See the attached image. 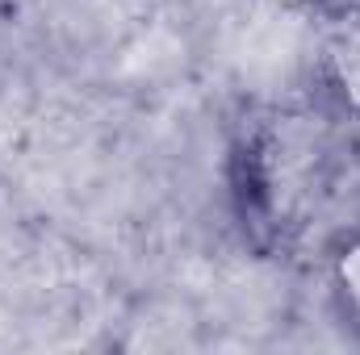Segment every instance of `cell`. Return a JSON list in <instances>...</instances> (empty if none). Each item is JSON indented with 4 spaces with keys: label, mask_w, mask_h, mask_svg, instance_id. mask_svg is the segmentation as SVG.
<instances>
[{
    "label": "cell",
    "mask_w": 360,
    "mask_h": 355,
    "mask_svg": "<svg viewBox=\"0 0 360 355\" xmlns=\"http://www.w3.org/2000/svg\"><path fill=\"white\" fill-rule=\"evenodd\" d=\"M323 72L327 84L340 96L344 109L360 113V21H344L327 46H323Z\"/></svg>",
    "instance_id": "6da1fadb"
},
{
    "label": "cell",
    "mask_w": 360,
    "mask_h": 355,
    "mask_svg": "<svg viewBox=\"0 0 360 355\" xmlns=\"http://www.w3.org/2000/svg\"><path fill=\"white\" fill-rule=\"evenodd\" d=\"M335 288H340L344 305L360 318V234H352L335 255Z\"/></svg>",
    "instance_id": "7a4b0ae2"
}]
</instances>
